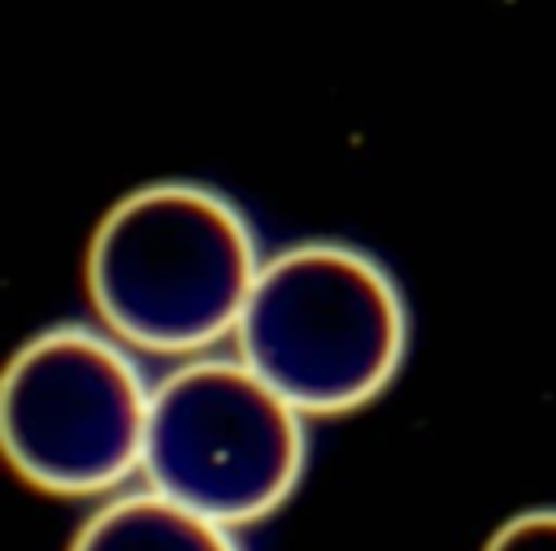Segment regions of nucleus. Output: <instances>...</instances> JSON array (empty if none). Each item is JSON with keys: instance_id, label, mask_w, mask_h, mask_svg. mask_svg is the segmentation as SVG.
Returning <instances> with one entry per match:
<instances>
[{"instance_id": "1", "label": "nucleus", "mask_w": 556, "mask_h": 551, "mask_svg": "<svg viewBox=\"0 0 556 551\" xmlns=\"http://www.w3.org/2000/svg\"><path fill=\"white\" fill-rule=\"evenodd\" d=\"M261 265L243 208L174 178L109 208L87 252V291L126 347L195 356L239 330Z\"/></svg>"}, {"instance_id": "5", "label": "nucleus", "mask_w": 556, "mask_h": 551, "mask_svg": "<svg viewBox=\"0 0 556 551\" xmlns=\"http://www.w3.org/2000/svg\"><path fill=\"white\" fill-rule=\"evenodd\" d=\"M70 551H243L230 525L208 521L161 490H130L96 508Z\"/></svg>"}, {"instance_id": "2", "label": "nucleus", "mask_w": 556, "mask_h": 551, "mask_svg": "<svg viewBox=\"0 0 556 551\" xmlns=\"http://www.w3.org/2000/svg\"><path fill=\"white\" fill-rule=\"evenodd\" d=\"M235 343L239 360L304 417H343L400 373L408 308L382 260L352 243L308 239L261 265Z\"/></svg>"}, {"instance_id": "6", "label": "nucleus", "mask_w": 556, "mask_h": 551, "mask_svg": "<svg viewBox=\"0 0 556 551\" xmlns=\"http://www.w3.org/2000/svg\"><path fill=\"white\" fill-rule=\"evenodd\" d=\"M482 551H556V508H530L508 516Z\"/></svg>"}, {"instance_id": "4", "label": "nucleus", "mask_w": 556, "mask_h": 551, "mask_svg": "<svg viewBox=\"0 0 556 551\" xmlns=\"http://www.w3.org/2000/svg\"><path fill=\"white\" fill-rule=\"evenodd\" d=\"M152 386L117 334L52 325L35 334L0 386L9 464L52 495H104L143 473Z\"/></svg>"}, {"instance_id": "3", "label": "nucleus", "mask_w": 556, "mask_h": 551, "mask_svg": "<svg viewBox=\"0 0 556 551\" xmlns=\"http://www.w3.org/2000/svg\"><path fill=\"white\" fill-rule=\"evenodd\" d=\"M304 460V412L243 360H187L152 386L143 477L208 521H265L300 486Z\"/></svg>"}]
</instances>
